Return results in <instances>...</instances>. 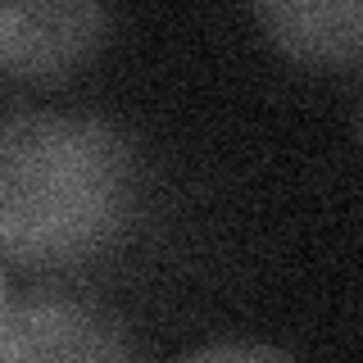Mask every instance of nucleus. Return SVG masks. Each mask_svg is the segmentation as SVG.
<instances>
[{
	"label": "nucleus",
	"mask_w": 363,
	"mask_h": 363,
	"mask_svg": "<svg viewBox=\"0 0 363 363\" xmlns=\"http://www.w3.org/2000/svg\"><path fill=\"white\" fill-rule=\"evenodd\" d=\"M141 173L100 118L28 113L0 132V259L37 272L109 255L136 218Z\"/></svg>",
	"instance_id": "obj_1"
},
{
	"label": "nucleus",
	"mask_w": 363,
	"mask_h": 363,
	"mask_svg": "<svg viewBox=\"0 0 363 363\" xmlns=\"http://www.w3.org/2000/svg\"><path fill=\"white\" fill-rule=\"evenodd\" d=\"M105 0H0V73L28 86H60L100 55Z\"/></svg>",
	"instance_id": "obj_2"
},
{
	"label": "nucleus",
	"mask_w": 363,
	"mask_h": 363,
	"mask_svg": "<svg viewBox=\"0 0 363 363\" xmlns=\"http://www.w3.org/2000/svg\"><path fill=\"white\" fill-rule=\"evenodd\" d=\"M132 340L118 327V318L68 300H37L9 304V318L0 327V359H128Z\"/></svg>",
	"instance_id": "obj_3"
},
{
	"label": "nucleus",
	"mask_w": 363,
	"mask_h": 363,
	"mask_svg": "<svg viewBox=\"0 0 363 363\" xmlns=\"http://www.w3.org/2000/svg\"><path fill=\"white\" fill-rule=\"evenodd\" d=\"M259 28L286 60L354 68L363 50V0H255Z\"/></svg>",
	"instance_id": "obj_4"
},
{
	"label": "nucleus",
	"mask_w": 363,
	"mask_h": 363,
	"mask_svg": "<svg viewBox=\"0 0 363 363\" xmlns=\"http://www.w3.org/2000/svg\"><path fill=\"white\" fill-rule=\"evenodd\" d=\"M196 359H281V350H264V345H209V350H196Z\"/></svg>",
	"instance_id": "obj_5"
},
{
	"label": "nucleus",
	"mask_w": 363,
	"mask_h": 363,
	"mask_svg": "<svg viewBox=\"0 0 363 363\" xmlns=\"http://www.w3.org/2000/svg\"><path fill=\"white\" fill-rule=\"evenodd\" d=\"M5 318H9V295H5V281H0V327H5Z\"/></svg>",
	"instance_id": "obj_6"
}]
</instances>
